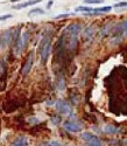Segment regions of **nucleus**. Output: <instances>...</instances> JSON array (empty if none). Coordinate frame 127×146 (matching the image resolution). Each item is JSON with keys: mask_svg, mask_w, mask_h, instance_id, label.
Segmentation results:
<instances>
[{"mask_svg": "<svg viewBox=\"0 0 127 146\" xmlns=\"http://www.w3.org/2000/svg\"><path fill=\"white\" fill-rule=\"evenodd\" d=\"M112 33H113V38L119 39V40H121L122 38L127 36V19L119 22L118 25L113 28Z\"/></svg>", "mask_w": 127, "mask_h": 146, "instance_id": "1", "label": "nucleus"}, {"mask_svg": "<svg viewBox=\"0 0 127 146\" xmlns=\"http://www.w3.org/2000/svg\"><path fill=\"white\" fill-rule=\"evenodd\" d=\"M82 138L86 141L87 146H103V144H101L100 139H99L97 136H95V135H92V133H90V132H84L83 135H82Z\"/></svg>", "mask_w": 127, "mask_h": 146, "instance_id": "2", "label": "nucleus"}, {"mask_svg": "<svg viewBox=\"0 0 127 146\" xmlns=\"http://www.w3.org/2000/svg\"><path fill=\"white\" fill-rule=\"evenodd\" d=\"M82 32V26H81V23H70L69 26L65 27L64 29V34L67 35H70V36H73V38H78V35L81 34Z\"/></svg>", "mask_w": 127, "mask_h": 146, "instance_id": "3", "label": "nucleus"}, {"mask_svg": "<svg viewBox=\"0 0 127 146\" xmlns=\"http://www.w3.org/2000/svg\"><path fill=\"white\" fill-rule=\"evenodd\" d=\"M56 110L62 115H71V112H72L71 106L63 100H58L56 102Z\"/></svg>", "mask_w": 127, "mask_h": 146, "instance_id": "4", "label": "nucleus"}, {"mask_svg": "<svg viewBox=\"0 0 127 146\" xmlns=\"http://www.w3.org/2000/svg\"><path fill=\"white\" fill-rule=\"evenodd\" d=\"M65 130L70 131V132H81L83 126L79 124V123H76V121H71V120H67L64 121V124H63Z\"/></svg>", "mask_w": 127, "mask_h": 146, "instance_id": "5", "label": "nucleus"}, {"mask_svg": "<svg viewBox=\"0 0 127 146\" xmlns=\"http://www.w3.org/2000/svg\"><path fill=\"white\" fill-rule=\"evenodd\" d=\"M33 53H29V55H28V58H27V61H26V63H24V66L22 67V70H21V72H22V75H28L29 74V71L32 70V67H33Z\"/></svg>", "mask_w": 127, "mask_h": 146, "instance_id": "6", "label": "nucleus"}, {"mask_svg": "<svg viewBox=\"0 0 127 146\" xmlns=\"http://www.w3.org/2000/svg\"><path fill=\"white\" fill-rule=\"evenodd\" d=\"M12 36H13V31H12L11 28L7 29V31L3 34V36L0 38V40H1V46H3V47L7 46V44L12 41Z\"/></svg>", "mask_w": 127, "mask_h": 146, "instance_id": "7", "label": "nucleus"}, {"mask_svg": "<svg viewBox=\"0 0 127 146\" xmlns=\"http://www.w3.org/2000/svg\"><path fill=\"white\" fill-rule=\"evenodd\" d=\"M96 33V27L92 25V26H89L84 32H83V38L85 41H90L92 38H93V35Z\"/></svg>", "mask_w": 127, "mask_h": 146, "instance_id": "8", "label": "nucleus"}, {"mask_svg": "<svg viewBox=\"0 0 127 146\" xmlns=\"http://www.w3.org/2000/svg\"><path fill=\"white\" fill-rule=\"evenodd\" d=\"M42 1V0H30V1H27V3H23V4H19V5H14L13 8L15 9H20V8H24V7H28V6H32V5H35L37 3Z\"/></svg>", "mask_w": 127, "mask_h": 146, "instance_id": "9", "label": "nucleus"}, {"mask_svg": "<svg viewBox=\"0 0 127 146\" xmlns=\"http://www.w3.org/2000/svg\"><path fill=\"white\" fill-rule=\"evenodd\" d=\"M112 9L111 6H105V7H100V8H93V13L87 14V15H95V14H101V13H107Z\"/></svg>", "mask_w": 127, "mask_h": 146, "instance_id": "10", "label": "nucleus"}, {"mask_svg": "<svg viewBox=\"0 0 127 146\" xmlns=\"http://www.w3.org/2000/svg\"><path fill=\"white\" fill-rule=\"evenodd\" d=\"M27 144H28V139L24 136H22V137H19L13 144H12V146H27Z\"/></svg>", "mask_w": 127, "mask_h": 146, "instance_id": "11", "label": "nucleus"}, {"mask_svg": "<svg viewBox=\"0 0 127 146\" xmlns=\"http://www.w3.org/2000/svg\"><path fill=\"white\" fill-rule=\"evenodd\" d=\"M75 11H76V12H84L85 14H91V13H93V8L86 7V6H78V7L75 8Z\"/></svg>", "mask_w": 127, "mask_h": 146, "instance_id": "12", "label": "nucleus"}, {"mask_svg": "<svg viewBox=\"0 0 127 146\" xmlns=\"http://www.w3.org/2000/svg\"><path fill=\"white\" fill-rule=\"evenodd\" d=\"M104 131L106 133H108V135H114V133H118L119 129L116 127V126H113V125H105L104 126Z\"/></svg>", "mask_w": 127, "mask_h": 146, "instance_id": "13", "label": "nucleus"}, {"mask_svg": "<svg viewBox=\"0 0 127 146\" xmlns=\"http://www.w3.org/2000/svg\"><path fill=\"white\" fill-rule=\"evenodd\" d=\"M34 14H44V11L41 9V8H34V9H32V11L28 12V17L34 15Z\"/></svg>", "mask_w": 127, "mask_h": 146, "instance_id": "14", "label": "nucleus"}, {"mask_svg": "<svg viewBox=\"0 0 127 146\" xmlns=\"http://www.w3.org/2000/svg\"><path fill=\"white\" fill-rule=\"evenodd\" d=\"M110 28H111V23H107V25H106L103 29H101V36H106V35L108 34V32L111 31Z\"/></svg>", "mask_w": 127, "mask_h": 146, "instance_id": "15", "label": "nucleus"}, {"mask_svg": "<svg viewBox=\"0 0 127 146\" xmlns=\"http://www.w3.org/2000/svg\"><path fill=\"white\" fill-rule=\"evenodd\" d=\"M104 3V0H84L85 5H92V4H101Z\"/></svg>", "mask_w": 127, "mask_h": 146, "instance_id": "16", "label": "nucleus"}, {"mask_svg": "<svg viewBox=\"0 0 127 146\" xmlns=\"http://www.w3.org/2000/svg\"><path fill=\"white\" fill-rule=\"evenodd\" d=\"M127 6V1H121V3H117V4H114V8H119V7H125Z\"/></svg>", "mask_w": 127, "mask_h": 146, "instance_id": "17", "label": "nucleus"}, {"mask_svg": "<svg viewBox=\"0 0 127 146\" xmlns=\"http://www.w3.org/2000/svg\"><path fill=\"white\" fill-rule=\"evenodd\" d=\"M64 87H65V86H64V80L61 77L60 81H58V89H60V90H63V89H64Z\"/></svg>", "mask_w": 127, "mask_h": 146, "instance_id": "18", "label": "nucleus"}, {"mask_svg": "<svg viewBox=\"0 0 127 146\" xmlns=\"http://www.w3.org/2000/svg\"><path fill=\"white\" fill-rule=\"evenodd\" d=\"M70 14L69 13H65V14H58L55 17V19H64V18H68Z\"/></svg>", "mask_w": 127, "mask_h": 146, "instance_id": "19", "label": "nucleus"}, {"mask_svg": "<svg viewBox=\"0 0 127 146\" xmlns=\"http://www.w3.org/2000/svg\"><path fill=\"white\" fill-rule=\"evenodd\" d=\"M11 18H12V14H5V15L0 17V21H4V20H7V19H11Z\"/></svg>", "mask_w": 127, "mask_h": 146, "instance_id": "20", "label": "nucleus"}, {"mask_svg": "<svg viewBox=\"0 0 127 146\" xmlns=\"http://www.w3.org/2000/svg\"><path fill=\"white\" fill-rule=\"evenodd\" d=\"M52 121H53L54 124H60L61 118H60V117H52Z\"/></svg>", "mask_w": 127, "mask_h": 146, "instance_id": "21", "label": "nucleus"}, {"mask_svg": "<svg viewBox=\"0 0 127 146\" xmlns=\"http://www.w3.org/2000/svg\"><path fill=\"white\" fill-rule=\"evenodd\" d=\"M49 146H61L60 145V143H56V141H52L49 144Z\"/></svg>", "mask_w": 127, "mask_h": 146, "instance_id": "22", "label": "nucleus"}, {"mask_svg": "<svg viewBox=\"0 0 127 146\" xmlns=\"http://www.w3.org/2000/svg\"><path fill=\"white\" fill-rule=\"evenodd\" d=\"M28 120H29V121H33V123H39V120H37L36 118H29Z\"/></svg>", "mask_w": 127, "mask_h": 146, "instance_id": "23", "label": "nucleus"}, {"mask_svg": "<svg viewBox=\"0 0 127 146\" xmlns=\"http://www.w3.org/2000/svg\"><path fill=\"white\" fill-rule=\"evenodd\" d=\"M53 4H54V1H53V0H50V1L48 3V5H47V7H48V8H50V7L53 6Z\"/></svg>", "mask_w": 127, "mask_h": 146, "instance_id": "24", "label": "nucleus"}, {"mask_svg": "<svg viewBox=\"0 0 127 146\" xmlns=\"http://www.w3.org/2000/svg\"><path fill=\"white\" fill-rule=\"evenodd\" d=\"M14 1H20V0H11V3H14Z\"/></svg>", "mask_w": 127, "mask_h": 146, "instance_id": "25", "label": "nucleus"}, {"mask_svg": "<svg viewBox=\"0 0 127 146\" xmlns=\"http://www.w3.org/2000/svg\"><path fill=\"white\" fill-rule=\"evenodd\" d=\"M0 48H3V46H1V40H0Z\"/></svg>", "mask_w": 127, "mask_h": 146, "instance_id": "26", "label": "nucleus"}, {"mask_svg": "<svg viewBox=\"0 0 127 146\" xmlns=\"http://www.w3.org/2000/svg\"><path fill=\"white\" fill-rule=\"evenodd\" d=\"M124 143H125V145H127V139H126V140H125Z\"/></svg>", "mask_w": 127, "mask_h": 146, "instance_id": "27", "label": "nucleus"}]
</instances>
